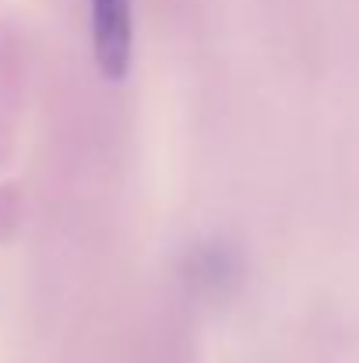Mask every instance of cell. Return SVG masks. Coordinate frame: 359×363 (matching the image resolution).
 Here are the masks:
<instances>
[{"label": "cell", "mask_w": 359, "mask_h": 363, "mask_svg": "<svg viewBox=\"0 0 359 363\" xmlns=\"http://www.w3.org/2000/svg\"><path fill=\"white\" fill-rule=\"evenodd\" d=\"M92 43L99 71L120 82L130 67V0H92Z\"/></svg>", "instance_id": "6da1fadb"}]
</instances>
